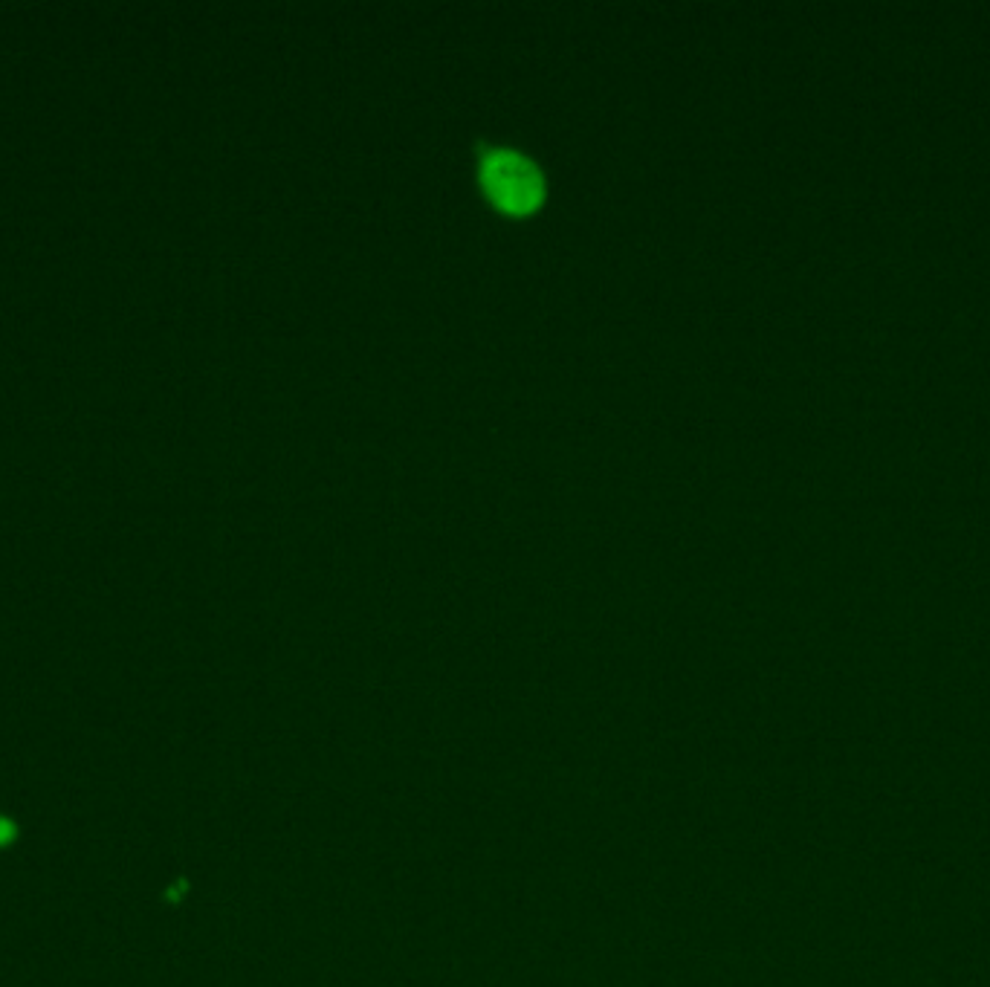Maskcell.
I'll use <instances>...</instances> for the list:
<instances>
[{
  "mask_svg": "<svg viewBox=\"0 0 990 987\" xmlns=\"http://www.w3.org/2000/svg\"><path fill=\"white\" fill-rule=\"evenodd\" d=\"M475 180L492 209L508 218H527L548 200V171L536 157L508 143L475 139Z\"/></svg>",
  "mask_w": 990,
  "mask_h": 987,
  "instance_id": "obj_1",
  "label": "cell"
},
{
  "mask_svg": "<svg viewBox=\"0 0 990 987\" xmlns=\"http://www.w3.org/2000/svg\"><path fill=\"white\" fill-rule=\"evenodd\" d=\"M12 837H15V826L9 819H0V845L12 843Z\"/></svg>",
  "mask_w": 990,
  "mask_h": 987,
  "instance_id": "obj_2",
  "label": "cell"
}]
</instances>
